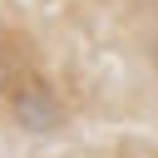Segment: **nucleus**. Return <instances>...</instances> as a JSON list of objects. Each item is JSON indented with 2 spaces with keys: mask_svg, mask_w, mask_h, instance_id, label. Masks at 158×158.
Masks as SVG:
<instances>
[{
  "mask_svg": "<svg viewBox=\"0 0 158 158\" xmlns=\"http://www.w3.org/2000/svg\"><path fill=\"white\" fill-rule=\"evenodd\" d=\"M5 104H10V118H15L20 133L49 138V133L64 128V104H59V94H54L44 79H20V84L10 89Z\"/></svg>",
  "mask_w": 158,
  "mask_h": 158,
  "instance_id": "nucleus-1",
  "label": "nucleus"
},
{
  "mask_svg": "<svg viewBox=\"0 0 158 158\" xmlns=\"http://www.w3.org/2000/svg\"><path fill=\"white\" fill-rule=\"evenodd\" d=\"M20 79H30V74H25V64L15 59V49L0 40V99H10V89H15Z\"/></svg>",
  "mask_w": 158,
  "mask_h": 158,
  "instance_id": "nucleus-2",
  "label": "nucleus"
}]
</instances>
